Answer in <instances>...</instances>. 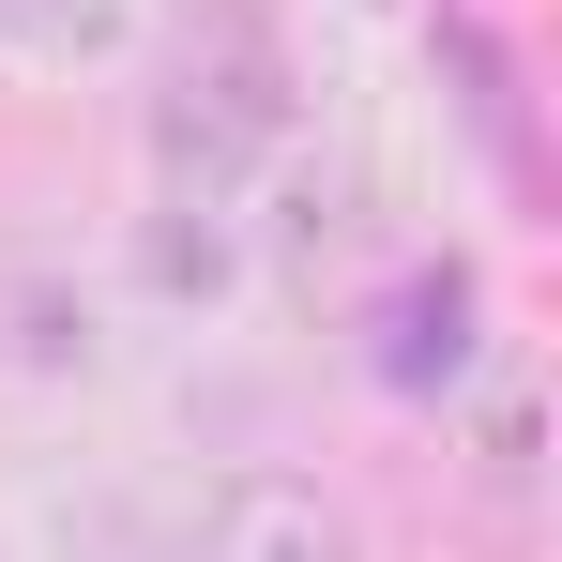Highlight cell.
Instances as JSON below:
<instances>
[{
	"label": "cell",
	"instance_id": "obj_1",
	"mask_svg": "<svg viewBox=\"0 0 562 562\" xmlns=\"http://www.w3.org/2000/svg\"><path fill=\"white\" fill-rule=\"evenodd\" d=\"M274 77H259V61H183V92L153 106V168H168V183H198V198H228L244 183V168H259V153H274Z\"/></svg>",
	"mask_w": 562,
	"mask_h": 562
},
{
	"label": "cell",
	"instance_id": "obj_2",
	"mask_svg": "<svg viewBox=\"0 0 562 562\" xmlns=\"http://www.w3.org/2000/svg\"><path fill=\"white\" fill-rule=\"evenodd\" d=\"M198 562H366L350 502L304 486V471H228L213 517H198Z\"/></svg>",
	"mask_w": 562,
	"mask_h": 562
},
{
	"label": "cell",
	"instance_id": "obj_3",
	"mask_svg": "<svg viewBox=\"0 0 562 562\" xmlns=\"http://www.w3.org/2000/svg\"><path fill=\"white\" fill-rule=\"evenodd\" d=\"M380 366L411 380V395H457V380H471V274H457V259L395 289V335H380Z\"/></svg>",
	"mask_w": 562,
	"mask_h": 562
},
{
	"label": "cell",
	"instance_id": "obj_4",
	"mask_svg": "<svg viewBox=\"0 0 562 562\" xmlns=\"http://www.w3.org/2000/svg\"><path fill=\"white\" fill-rule=\"evenodd\" d=\"M0 366L15 380H77L92 366V304L61 274H0Z\"/></svg>",
	"mask_w": 562,
	"mask_h": 562
},
{
	"label": "cell",
	"instance_id": "obj_5",
	"mask_svg": "<svg viewBox=\"0 0 562 562\" xmlns=\"http://www.w3.org/2000/svg\"><path fill=\"white\" fill-rule=\"evenodd\" d=\"M137 259H153L168 304H213V289H228V228H213V198H168V213L137 228Z\"/></svg>",
	"mask_w": 562,
	"mask_h": 562
},
{
	"label": "cell",
	"instance_id": "obj_6",
	"mask_svg": "<svg viewBox=\"0 0 562 562\" xmlns=\"http://www.w3.org/2000/svg\"><path fill=\"white\" fill-rule=\"evenodd\" d=\"M0 31L31 61H92V46H122V0H0Z\"/></svg>",
	"mask_w": 562,
	"mask_h": 562
},
{
	"label": "cell",
	"instance_id": "obj_7",
	"mask_svg": "<svg viewBox=\"0 0 562 562\" xmlns=\"http://www.w3.org/2000/svg\"><path fill=\"white\" fill-rule=\"evenodd\" d=\"M471 441H486V486H532V395L502 380V395L471 411Z\"/></svg>",
	"mask_w": 562,
	"mask_h": 562
}]
</instances>
